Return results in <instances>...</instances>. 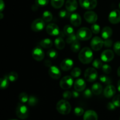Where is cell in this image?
Returning a JSON list of instances; mask_svg holds the SVG:
<instances>
[{"instance_id": "obj_1", "label": "cell", "mask_w": 120, "mask_h": 120, "mask_svg": "<svg viewBox=\"0 0 120 120\" xmlns=\"http://www.w3.org/2000/svg\"><path fill=\"white\" fill-rule=\"evenodd\" d=\"M79 59L83 64H89L93 59V53L89 48H83L79 54Z\"/></svg>"}, {"instance_id": "obj_2", "label": "cell", "mask_w": 120, "mask_h": 120, "mask_svg": "<svg viewBox=\"0 0 120 120\" xmlns=\"http://www.w3.org/2000/svg\"><path fill=\"white\" fill-rule=\"evenodd\" d=\"M71 105L66 100H61L56 104V110L61 114H69L71 111Z\"/></svg>"}, {"instance_id": "obj_3", "label": "cell", "mask_w": 120, "mask_h": 120, "mask_svg": "<svg viewBox=\"0 0 120 120\" xmlns=\"http://www.w3.org/2000/svg\"><path fill=\"white\" fill-rule=\"evenodd\" d=\"M76 36L80 41H87L92 36V31L89 28L83 27L77 30Z\"/></svg>"}, {"instance_id": "obj_4", "label": "cell", "mask_w": 120, "mask_h": 120, "mask_svg": "<svg viewBox=\"0 0 120 120\" xmlns=\"http://www.w3.org/2000/svg\"><path fill=\"white\" fill-rule=\"evenodd\" d=\"M16 114L18 118L22 120H25L28 118L29 116V110L26 105L19 103L18 104L16 107Z\"/></svg>"}, {"instance_id": "obj_5", "label": "cell", "mask_w": 120, "mask_h": 120, "mask_svg": "<svg viewBox=\"0 0 120 120\" xmlns=\"http://www.w3.org/2000/svg\"><path fill=\"white\" fill-rule=\"evenodd\" d=\"M84 77L87 82H93L98 77V73L96 69L92 68H89L86 70L84 72Z\"/></svg>"}, {"instance_id": "obj_6", "label": "cell", "mask_w": 120, "mask_h": 120, "mask_svg": "<svg viewBox=\"0 0 120 120\" xmlns=\"http://www.w3.org/2000/svg\"><path fill=\"white\" fill-rule=\"evenodd\" d=\"M45 26V22L43 19L38 18L35 19L31 24V29L33 31L38 32L43 30Z\"/></svg>"}, {"instance_id": "obj_7", "label": "cell", "mask_w": 120, "mask_h": 120, "mask_svg": "<svg viewBox=\"0 0 120 120\" xmlns=\"http://www.w3.org/2000/svg\"><path fill=\"white\" fill-rule=\"evenodd\" d=\"M91 48L94 51H98L103 48L104 42L103 39L98 36H95L92 39L90 43Z\"/></svg>"}, {"instance_id": "obj_8", "label": "cell", "mask_w": 120, "mask_h": 120, "mask_svg": "<svg viewBox=\"0 0 120 120\" xmlns=\"http://www.w3.org/2000/svg\"><path fill=\"white\" fill-rule=\"evenodd\" d=\"M73 84V80L72 77L69 76H64L60 81V87L64 90H67L71 88Z\"/></svg>"}, {"instance_id": "obj_9", "label": "cell", "mask_w": 120, "mask_h": 120, "mask_svg": "<svg viewBox=\"0 0 120 120\" xmlns=\"http://www.w3.org/2000/svg\"><path fill=\"white\" fill-rule=\"evenodd\" d=\"M80 5L86 9H94L97 5V0H79Z\"/></svg>"}, {"instance_id": "obj_10", "label": "cell", "mask_w": 120, "mask_h": 120, "mask_svg": "<svg viewBox=\"0 0 120 120\" xmlns=\"http://www.w3.org/2000/svg\"><path fill=\"white\" fill-rule=\"evenodd\" d=\"M32 56L35 60L42 61L45 57L44 52L39 47H36L33 49Z\"/></svg>"}, {"instance_id": "obj_11", "label": "cell", "mask_w": 120, "mask_h": 120, "mask_svg": "<svg viewBox=\"0 0 120 120\" xmlns=\"http://www.w3.org/2000/svg\"><path fill=\"white\" fill-rule=\"evenodd\" d=\"M109 20L110 23L117 24L120 22V11L116 9L110 12L109 16Z\"/></svg>"}, {"instance_id": "obj_12", "label": "cell", "mask_w": 120, "mask_h": 120, "mask_svg": "<svg viewBox=\"0 0 120 120\" xmlns=\"http://www.w3.org/2000/svg\"><path fill=\"white\" fill-rule=\"evenodd\" d=\"M114 57V53L113 51L110 49L104 50L101 55V59L104 62H111Z\"/></svg>"}, {"instance_id": "obj_13", "label": "cell", "mask_w": 120, "mask_h": 120, "mask_svg": "<svg viewBox=\"0 0 120 120\" xmlns=\"http://www.w3.org/2000/svg\"><path fill=\"white\" fill-rule=\"evenodd\" d=\"M46 32L52 36H58L60 34V30L58 26L55 23H50L46 27Z\"/></svg>"}, {"instance_id": "obj_14", "label": "cell", "mask_w": 120, "mask_h": 120, "mask_svg": "<svg viewBox=\"0 0 120 120\" xmlns=\"http://www.w3.org/2000/svg\"><path fill=\"white\" fill-rule=\"evenodd\" d=\"M84 18L86 21L89 23H95L97 21V15L93 11H89L85 12L84 15Z\"/></svg>"}, {"instance_id": "obj_15", "label": "cell", "mask_w": 120, "mask_h": 120, "mask_svg": "<svg viewBox=\"0 0 120 120\" xmlns=\"http://www.w3.org/2000/svg\"><path fill=\"white\" fill-rule=\"evenodd\" d=\"M73 66V62L70 59H65L60 63V68L63 71H69Z\"/></svg>"}, {"instance_id": "obj_16", "label": "cell", "mask_w": 120, "mask_h": 120, "mask_svg": "<svg viewBox=\"0 0 120 120\" xmlns=\"http://www.w3.org/2000/svg\"><path fill=\"white\" fill-rule=\"evenodd\" d=\"M49 75L53 79H58L61 76V71L58 68L52 66L49 69Z\"/></svg>"}, {"instance_id": "obj_17", "label": "cell", "mask_w": 120, "mask_h": 120, "mask_svg": "<svg viewBox=\"0 0 120 120\" xmlns=\"http://www.w3.org/2000/svg\"><path fill=\"white\" fill-rule=\"evenodd\" d=\"M116 93V89L114 86L109 84L104 89V95L106 98H110L113 97Z\"/></svg>"}, {"instance_id": "obj_18", "label": "cell", "mask_w": 120, "mask_h": 120, "mask_svg": "<svg viewBox=\"0 0 120 120\" xmlns=\"http://www.w3.org/2000/svg\"><path fill=\"white\" fill-rule=\"evenodd\" d=\"M86 84L83 79H77L74 83V87L75 90L77 91H82L85 89Z\"/></svg>"}, {"instance_id": "obj_19", "label": "cell", "mask_w": 120, "mask_h": 120, "mask_svg": "<svg viewBox=\"0 0 120 120\" xmlns=\"http://www.w3.org/2000/svg\"><path fill=\"white\" fill-rule=\"evenodd\" d=\"M66 9L70 12H74L77 9L78 4L76 0H67L66 2Z\"/></svg>"}, {"instance_id": "obj_20", "label": "cell", "mask_w": 120, "mask_h": 120, "mask_svg": "<svg viewBox=\"0 0 120 120\" xmlns=\"http://www.w3.org/2000/svg\"><path fill=\"white\" fill-rule=\"evenodd\" d=\"M70 22L75 26H79L82 23L81 16L77 13H73L70 15Z\"/></svg>"}, {"instance_id": "obj_21", "label": "cell", "mask_w": 120, "mask_h": 120, "mask_svg": "<svg viewBox=\"0 0 120 120\" xmlns=\"http://www.w3.org/2000/svg\"><path fill=\"white\" fill-rule=\"evenodd\" d=\"M83 120H98V116L93 110H87L84 112Z\"/></svg>"}, {"instance_id": "obj_22", "label": "cell", "mask_w": 120, "mask_h": 120, "mask_svg": "<svg viewBox=\"0 0 120 120\" xmlns=\"http://www.w3.org/2000/svg\"><path fill=\"white\" fill-rule=\"evenodd\" d=\"M112 35V30L110 27L105 26L102 30L101 36L104 39H109Z\"/></svg>"}, {"instance_id": "obj_23", "label": "cell", "mask_w": 120, "mask_h": 120, "mask_svg": "<svg viewBox=\"0 0 120 120\" xmlns=\"http://www.w3.org/2000/svg\"><path fill=\"white\" fill-rule=\"evenodd\" d=\"M91 90L94 94L95 95H100L103 91V87L100 83H96L93 84Z\"/></svg>"}, {"instance_id": "obj_24", "label": "cell", "mask_w": 120, "mask_h": 120, "mask_svg": "<svg viewBox=\"0 0 120 120\" xmlns=\"http://www.w3.org/2000/svg\"><path fill=\"white\" fill-rule=\"evenodd\" d=\"M55 45L57 49L62 50V49H64V46H65V42H64L63 39L59 36L55 40Z\"/></svg>"}, {"instance_id": "obj_25", "label": "cell", "mask_w": 120, "mask_h": 120, "mask_svg": "<svg viewBox=\"0 0 120 120\" xmlns=\"http://www.w3.org/2000/svg\"><path fill=\"white\" fill-rule=\"evenodd\" d=\"M9 79L7 75H5L0 80V87L1 89H6L9 86Z\"/></svg>"}, {"instance_id": "obj_26", "label": "cell", "mask_w": 120, "mask_h": 120, "mask_svg": "<svg viewBox=\"0 0 120 120\" xmlns=\"http://www.w3.org/2000/svg\"><path fill=\"white\" fill-rule=\"evenodd\" d=\"M52 41L50 39H44L40 42V46L45 49H48L52 46Z\"/></svg>"}, {"instance_id": "obj_27", "label": "cell", "mask_w": 120, "mask_h": 120, "mask_svg": "<svg viewBox=\"0 0 120 120\" xmlns=\"http://www.w3.org/2000/svg\"><path fill=\"white\" fill-rule=\"evenodd\" d=\"M64 0H51V5L53 8L59 9L63 5Z\"/></svg>"}, {"instance_id": "obj_28", "label": "cell", "mask_w": 120, "mask_h": 120, "mask_svg": "<svg viewBox=\"0 0 120 120\" xmlns=\"http://www.w3.org/2000/svg\"><path fill=\"white\" fill-rule=\"evenodd\" d=\"M53 18V15L50 11H46L43 12L42 15V19L45 22H49L52 21Z\"/></svg>"}, {"instance_id": "obj_29", "label": "cell", "mask_w": 120, "mask_h": 120, "mask_svg": "<svg viewBox=\"0 0 120 120\" xmlns=\"http://www.w3.org/2000/svg\"><path fill=\"white\" fill-rule=\"evenodd\" d=\"M100 80L101 83H104V84H107V85H109L112 82V80L110 79V77H109V76H106V75H101L100 76Z\"/></svg>"}, {"instance_id": "obj_30", "label": "cell", "mask_w": 120, "mask_h": 120, "mask_svg": "<svg viewBox=\"0 0 120 120\" xmlns=\"http://www.w3.org/2000/svg\"><path fill=\"white\" fill-rule=\"evenodd\" d=\"M63 31H64V34H66L68 36H70V35H73L74 34V29L72 26H71L70 25H66L64 27V29H63Z\"/></svg>"}, {"instance_id": "obj_31", "label": "cell", "mask_w": 120, "mask_h": 120, "mask_svg": "<svg viewBox=\"0 0 120 120\" xmlns=\"http://www.w3.org/2000/svg\"><path fill=\"white\" fill-rule=\"evenodd\" d=\"M38 103V99L36 98V97L34 96H30L29 97V100H28V104L30 106L34 107L35 106L36 104Z\"/></svg>"}, {"instance_id": "obj_32", "label": "cell", "mask_w": 120, "mask_h": 120, "mask_svg": "<svg viewBox=\"0 0 120 120\" xmlns=\"http://www.w3.org/2000/svg\"><path fill=\"white\" fill-rule=\"evenodd\" d=\"M19 100L22 103H26L28 101V100H29L28 95L25 92L21 93L19 95Z\"/></svg>"}, {"instance_id": "obj_33", "label": "cell", "mask_w": 120, "mask_h": 120, "mask_svg": "<svg viewBox=\"0 0 120 120\" xmlns=\"http://www.w3.org/2000/svg\"><path fill=\"white\" fill-rule=\"evenodd\" d=\"M7 76H8L9 80L11 82H15L18 78V75L15 71H11Z\"/></svg>"}, {"instance_id": "obj_34", "label": "cell", "mask_w": 120, "mask_h": 120, "mask_svg": "<svg viewBox=\"0 0 120 120\" xmlns=\"http://www.w3.org/2000/svg\"><path fill=\"white\" fill-rule=\"evenodd\" d=\"M80 49V43H79L78 41L76 42H74L71 44V50H72L73 52H78Z\"/></svg>"}, {"instance_id": "obj_35", "label": "cell", "mask_w": 120, "mask_h": 120, "mask_svg": "<svg viewBox=\"0 0 120 120\" xmlns=\"http://www.w3.org/2000/svg\"><path fill=\"white\" fill-rule=\"evenodd\" d=\"M81 73H82V71H81L80 68H75L71 70V75L72 77H75V78H77V77H79L80 76Z\"/></svg>"}, {"instance_id": "obj_36", "label": "cell", "mask_w": 120, "mask_h": 120, "mask_svg": "<svg viewBox=\"0 0 120 120\" xmlns=\"http://www.w3.org/2000/svg\"><path fill=\"white\" fill-rule=\"evenodd\" d=\"M78 38H77V36L75 34H73V35H70V36H68V38L66 39V42L69 44H72L74 42H76V41H78Z\"/></svg>"}, {"instance_id": "obj_37", "label": "cell", "mask_w": 120, "mask_h": 120, "mask_svg": "<svg viewBox=\"0 0 120 120\" xmlns=\"http://www.w3.org/2000/svg\"><path fill=\"white\" fill-rule=\"evenodd\" d=\"M48 56L50 57L52 59H55L56 57H57V52L55 50V49H50L48 51Z\"/></svg>"}, {"instance_id": "obj_38", "label": "cell", "mask_w": 120, "mask_h": 120, "mask_svg": "<svg viewBox=\"0 0 120 120\" xmlns=\"http://www.w3.org/2000/svg\"><path fill=\"white\" fill-rule=\"evenodd\" d=\"M94 68H95L96 69H100V68H102L103 67V62L99 59H95L93 61L92 64Z\"/></svg>"}, {"instance_id": "obj_39", "label": "cell", "mask_w": 120, "mask_h": 120, "mask_svg": "<svg viewBox=\"0 0 120 120\" xmlns=\"http://www.w3.org/2000/svg\"><path fill=\"white\" fill-rule=\"evenodd\" d=\"M113 49L115 53L118 56H120V41H117L114 43Z\"/></svg>"}, {"instance_id": "obj_40", "label": "cell", "mask_w": 120, "mask_h": 120, "mask_svg": "<svg viewBox=\"0 0 120 120\" xmlns=\"http://www.w3.org/2000/svg\"><path fill=\"white\" fill-rule=\"evenodd\" d=\"M59 15L62 18H68L70 15V12L68 11V10H62L59 12Z\"/></svg>"}, {"instance_id": "obj_41", "label": "cell", "mask_w": 120, "mask_h": 120, "mask_svg": "<svg viewBox=\"0 0 120 120\" xmlns=\"http://www.w3.org/2000/svg\"><path fill=\"white\" fill-rule=\"evenodd\" d=\"M91 30L92 31V32L94 33V34H97L100 32V26L94 23V24L91 26Z\"/></svg>"}, {"instance_id": "obj_42", "label": "cell", "mask_w": 120, "mask_h": 120, "mask_svg": "<svg viewBox=\"0 0 120 120\" xmlns=\"http://www.w3.org/2000/svg\"><path fill=\"white\" fill-rule=\"evenodd\" d=\"M74 112L75 115L77 116H81L84 114V110L82 107H77L74 110Z\"/></svg>"}, {"instance_id": "obj_43", "label": "cell", "mask_w": 120, "mask_h": 120, "mask_svg": "<svg viewBox=\"0 0 120 120\" xmlns=\"http://www.w3.org/2000/svg\"><path fill=\"white\" fill-rule=\"evenodd\" d=\"M102 70H103V72L105 74H110L111 71V68L110 66H109V64H103V67H102Z\"/></svg>"}, {"instance_id": "obj_44", "label": "cell", "mask_w": 120, "mask_h": 120, "mask_svg": "<svg viewBox=\"0 0 120 120\" xmlns=\"http://www.w3.org/2000/svg\"><path fill=\"white\" fill-rule=\"evenodd\" d=\"M112 103L117 107H120V95L115 96L112 99Z\"/></svg>"}, {"instance_id": "obj_45", "label": "cell", "mask_w": 120, "mask_h": 120, "mask_svg": "<svg viewBox=\"0 0 120 120\" xmlns=\"http://www.w3.org/2000/svg\"><path fill=\"white\" fill-rule=\"evenodd\" d=\"M49 3V0H35V4L38 6H45Z\"/></svg>"}, {"instance_id": "obj_46", "label": "cell", "mask_w": 120, "mask_h": 120, "mask_svg": "<svg viewBox=\"0 0 120 120\" xmlns=\"http://www.w3.org/2000/svg\"><path fill=\"white\" fill-rule=\"evenodd\" d=\"M93 95V92L92 90H90V89H86V90H84V93H83V96L85 98H91L92 97Z\"/></svg>"}, {"instance_id": "obj_47", "label": "cell", "mask_w": 120, "mask_h": 120, "mask_svg": "<svg viewBox=\"0 0 120 120\" xmlns=\"http://www.w3.org/2000/svg\"><path fill=\"white\" fill-rule=\"evenodd\" d=\"M72 96V93L69 91H66L63 93V97L64 100H69L71 98Z\"/></svg>"}, {"instance_id": "obj_48", "label": "cell", "mask_w": 120, "mask_h": 120, "mask_svg": "<svg viewBox=\"0 0 120 120\" xmlns=\"http://www.w3.org/2000/svg\"><path fill=\"white\" fill-rule=\"evenodd\" d=\"M112 41L110 39H105L104 42V45L105 48H110L112 46Z\"/></svg>"}, {"instance_id": "obj_49", "label": "cell", "mask_w": 120, "mask_h": 120, "mask_svg": "<svg viewBox=\"0 0 120 120\" xmlns=\"http://www.w3.org/2000/svg\"><path fill=\"white\" fill-rule=\"evenodd\" d=\"M107 109H109V110H114L116 109V106L114 105L112 102H110L107 104Z\"/></svg>"}, {"instance_id": "obj_50", "label": "cell", "mask_w": 120, "mask_h": 120, "mask_svg": "<svg viewBox=\"0 0 120 120\" xmlns=\"http://www.w3.org/2000/svg\"><path fill=\"white\" fill-rule=\"evenodd\" d=\"M5 8V4L3 0H0V11L2 12V11Z\"/></svg>"}, {"instance_id": "obj_51", "label": "cell", "mask_w": 120, "mask_h": 120, "mask_svg": "<svg viewBox=\"0 0 120 120\" xmlns=\"http://www.w3.org/2000/svg\"><path fill=\"white\" fill-rule=\"evenodd\" d=\"M72 96L74 98H78L79 96V91H72Z\"/></svg>"}, {"instance_id": "obj_52", "label": "cell", "mask_w": 120, "mask_h": 120, "mask_svg": "<svg viewBox=\"0 0 120 120\" xmlns=\"http://www.w3.org/2000/svg\"><path fill=\"white\" fill-rule=\"evenodd\" d=\"M45 66H48V67L52 66L51 62H50L49 60H46L45 62Z\"/></svg>"}, {"instance_id": "obj_53", "label": "cell", "mask_w": 120, "mask_h": 120, "mask_svg": "<svg viewBox=\"0 0 120 120\" xmlns=\"http://www.w3.org/2000/svg\"><path fill=\"white\" fill-rule=\"evenodd\" d=\"M117 87H118V90L120 92V80H119L117 84Z\"/></svg>"}, {"instance_id": "obj_54", "label": "cell", "mask_w": 120, "mask_h": 120, "mask_svg": "<svg viewBox=\"0 0 120 120\" xmlns=\"http://www.w3.org/2000/svg\"><path fill=\"white\" fill-rule=\"evenodd\" d=\"M117 75H118L119 77H120V66L118 68V70H117Z\"/></svg>"}, {"instance_id": "obj_55", "label": "cell", "mask_w": 120, "mask_h": 120, "mask_svg": "<svg viewBox=\"0 0 120 120\" xmlns=\"http://www.w3.org/2000/svg\"><path fill=\"white\" fill-rule=\"evenodd\" d=\"M2 18H3V14H2V13L1 12V19H2Z\"/></svg>"}, {"instance_id": "obj_56", "label": "cell", "mask_w": 120, "mask_h": 120, "mask_svg": "<svg viewBox=\"0 0 120 120\" xmlns=\"http://www.w3.org/2000/svg\"><path fill=\"white\" fill-rule=\"evenodd\" d=\"M119 7H120V4H119Z\"/></svg>"}, {"instance_id": "obj_57", "label": "cell", "mask_w": 120, "mask_h": 120, "mask_svg": "<svg viewBox=\"0 0 120 120\" xmlns=\"http://www.w3.org/2000/svg\"></svg>"}, {"instance_id": "obj_58", "label": "cell", "mask_w": 120, "mask_h": 120, "mask_svg": "<svg viewBox=\"0 0 120 120\" xmlns=\"http://www.w3.org/2000/svg\"></svg>"}]
</instances>
